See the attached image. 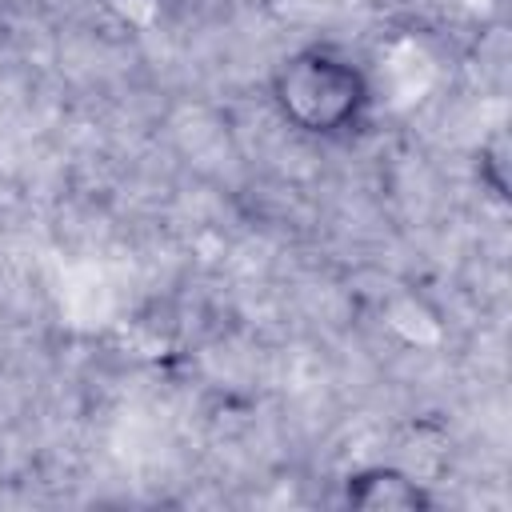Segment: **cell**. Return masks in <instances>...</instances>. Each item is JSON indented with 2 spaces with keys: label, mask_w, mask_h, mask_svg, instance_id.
<instances>
[{
  "label": "cell",
  "mask_w": 512,
  "mask_h": 512,
  "mask_svg": "<svg viewBox=\"0 0 512 512\" xmlns=\"http://www.w3.org/2000/svg\"><path fill=\"white\" fill-rule=\"evenodd\" d=\"M480 160L492 164V176H484L488 188H492L496 196H504V188H508V140H504V132H496V136L480 148Z\"/></svg>",
  "instance_id": "5"
},
{
  "label": "cell",
  "mask_w": 512,
  "mask_h": 512,
  "mask_svg": "<svg viewBox=\"0 0 512 512\" xmlns=\"http://www.w3.org/2000/svg\"><path fill=\"white\" fill-rule=\"evenodd\" d=\"M160 4H164V8L172 12V8H184V4H192V0H160Z\"/></svg>",
  "instance_id": "6"
},
{
  "label": "cell",
  "mask_w": 512,
  "mask_h": 512,
  "mask_svg": "<svg viewBox=\"0 0 512 512\" xmlns=\"http://www.w3.org/2000/svg\"><path fill=\"white\" fill-rule=\"evenodd\" d=\"M380 316H384V328L408 348H436L444 340V332H448L440 308L416 288L388 292L384 304H380Z\"/></svg>",
  "instance_id": "3"
},
{
  "label": "cell",
  "mask_w": 512,
  "mask_h": 512,
  "mask_svg": "<svg viewBox=\"0 0 512 512\" xmlns=\"http://www.w3.org/2000/svg\"><path fill=\"white\" fill-rule=\"evenodd\" d=\"M344 508L360 512H424L432 508L428 480L404 464H364L340 480Z\"/></svg>",
  "instance_id": "2"
},
{
  "label": "cell",
  "mask_w": 512,
  "mask_h": 512,
  "mask_svg": "<svg viewBox=\"0 0 512 512\" xmlns=\"http://www.w3.org/2000/svg\"><path fill=\"white\" fill-rule=\"evenodd\" d=\"M104 8H108L112 20L124 24L128 32H152V28L168 16V8H164L160 0H104Z\"/></svg>",
  "instance_id": "4"
},
{
  "label": "cell",
  "mask_w": 512,
  "mask_h": 512,
  "mask_svg": "<svg viewBox=\"0 0 512 512\" xmlns=\"http://www.w3.org/2000/svg\"><path fill=\"white\" fill-rule=\"evenodd\" d=\"M268 104L296 136L344 140L376 108L372 68L328 40L296 44L268 72Z\"/></svg>",
  "instance_id": "1"
}]
</instances>
